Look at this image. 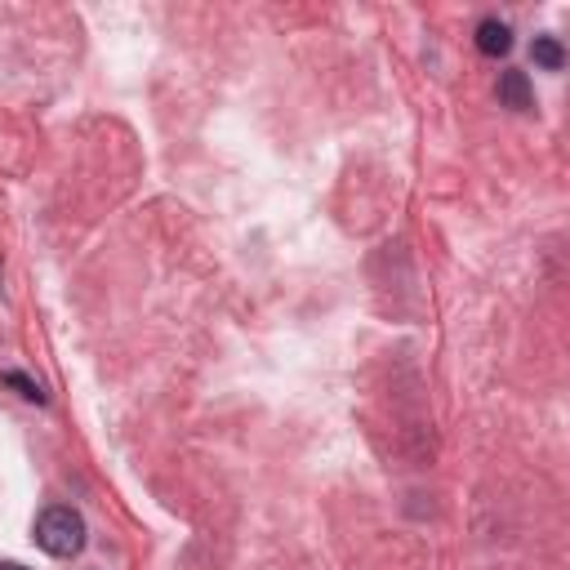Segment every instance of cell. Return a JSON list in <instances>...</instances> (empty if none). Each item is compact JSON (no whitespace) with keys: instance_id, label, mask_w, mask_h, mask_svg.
<instances>
[{"instance_id":"5b68a950","label":"cell","mask_w":570,"mask_h":570,"mask_svg":"<svg viewBox=\"0 0 570 570\" xmlns=\"http://www.w3.org/2000/svg\"><path fill=\"white\" fill-rule=\"evenodd\" d=\"M0 384H6V388H19V392H23L28 401H36V406L45 401V388H41L36 379H28L23 370H6V375H0Z\"/></svg>"},{"instance_id":"277c9868","label":"cell","mask_w":570,"mask_h":570,"mask_svg":"<svg viewBox=\"0 0 570 570\" xmlns=\"http://www.w3.org/2000/svg\"><path fill=\"white\" fill-rule=\"evenodd\" d=\"M530 58H535L544 72H561V67H566V50H561L552 36H535V45H530Z\"/></svg>"},{"instance_id":"8992f818","label":"cell","mask_w":570,"mask_h":570,"mask_svg":"<svg viewBox=\"0 0 570 570\" xmlns=\"http://www.w3.org/2000/svg\"><path fill=\"white\" fill-rule=\"evenodd\" d=\"M0 570H28V566H19V561H0Z\"/></svg>"},{"instance_id":"7a4b0ae2","label":"cell","mask_w":570,"mask_h":570,"mask_svg":"<svg viewBox=\"0 0 570 570\" xmlns=\"http://www.w3.org/2000/svg\"><path fill=\"white\" fill-rule=\"evenodd\" d=\"M477 50H482L486 58H504V54L513 50V32H508V23H499V19H482V23H477Z\"/></svg>"},{"instance_id":"3957f363","label":"cell","mask_w":570,"mask_h":570,"mask_svg":"<svg viewBox=\"0 0 570 570\" xmlns=\"http://www.w3.org/2000/svg\"><path fill=\"white\" fill-rule=\"evenodd\" d=\"M499 103L513 107V111H530L535 107V94H530L526 72H504L499 76Z\"/></svg>"},{"instance_id":"6da1fadb","label":"cell","mask_w":570,"mask_h":570,"mask_svg":"<svg viewBox=\"0 0 570 570\" xmlns=\"http://www.w3.org/2000/svg\"><path fill=\"white\" fill-rule=\"evenodd\" d=\"M36 544L50 557H76L85 548V517L67 504H54L36 517Z\"/></svg>"}]
</instances>
